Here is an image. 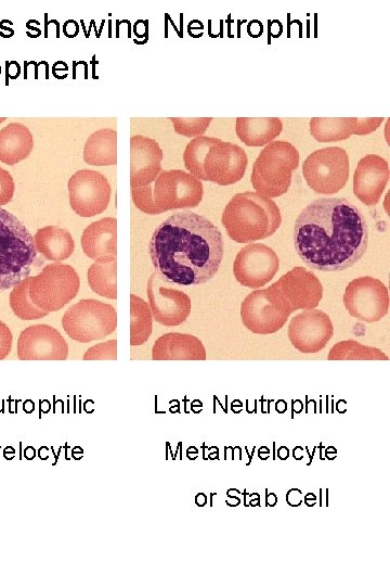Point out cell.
<instances>
[{"instance_id": "f546056e", "label": "cell", "mask_w": 390, "mask_h": 586, "mask_svg": "<svg viewBox=\"0 0 390 586\" xmlns=\"http://www.w3.org/2000/svg\"><path fill=\"white\" fill-rule=\"evenodd\" d=\"M328 360H388V356L376 347L363 345L354 340L336 343L329 351Z\"/></svg>"}, {"instance_id": "e575fe53", "label": "cell", "mask_w": 390, "mask_h": 586, "mask_svg": "<svg viewBox=\"0 0 390 586\" xmlns=\"http://www.w3.org/2000/svg\"><path fill=\"white\" fill-rule=\"evenodd\" d=\"M84 360H116L117 341L109 340L90 347L83 355Z\"/></svg>"}, {"instance_id": "8fae6325", "label": "cell", "mask_w": 390, "mask_h": 586, "mask_svg": "<svg viewBox=\"0 0 390 586\" xmlns=\"http://www.w3.org/2000/svg\"><path fill=\"white\" fill-rule=\"evenodd\" d=\"M343 305L353 318L367 323L377 322L389 309L388 289L379 279L359 277L347 285Z\"/></svg>"}, {"instance_id": "ba28073f", "label": "cell", "mask_w": 390, "mask_h": 586, "mask_svg": "<svg viewBox=\"0 0 390 586\" xmlns=\"http://www.w3.org/2000/svg\"><path fill=\"white\" fill-rule=\"evenodd\" d=\"M62 326L74 341L101 340L115 331L117 313L110 304L92 298L80 300L65 311Z\"/></svg>"}, {"instance_id": "7402d4cb", "label": "cell", "mask_w": 390, "mask_h": 586, "mask_svg": "<svg viewBox=\"0 0 390 586\" xmlns=\"http://www.w3.org/2000/svg\"><path fill=\"white\" fill-rule=\"evenodd\" d=\"M153 360H205L206 349L196 336L170 332L159 336L152 348Z\"/></svg>"}, {"instance_id": "1f68e13d", "label": "cell", "mask_w": 390, "mask_h": 586, "mask_svg": "<svg viewBox=\"0 0 390 586\" xmlns=\"http://www.w3.org/2000/svg\"><path fill=\"white\" fill-rule=\"evenodd\" d=\"M31 278L22 280L10 293V306L14 315L23 320L40 319L49 314L37 307L29 296Z\"/></svg>"}, {"instance_id": "d4e9b609", "label": "cell", "mask_w": 390, "mask_h": 586, "mask_svg": "<svg viewBox=\"0 0 390 586\" xmlns=\"http://www.w3.org/2000/svg\"><path fill=\"white\" fill-rule=\"evenodd\" d=\"M34 241L37 253L52 262L67 259L75 250L70 233L58 226H46L38 229Z\"/></svg>"}, {"instance_id": "b9f144b4", "label": "cell", "mask_w": 390, "mask_h": 586, "mask_svg": "<svg viewBox=\"0 0 390 586\" xmlns=\"http://www.w3.org/2000/svg\"><path fill=\"white\" fill-rule=\"evenodd\" d=\"M289 456V450L286 446H281L278 449H277V457L281 459V460H286Z\"/></svg>"}, {"instance_id": "52a82bcc", "label": "cell", "mask_w": 390, "mask_h": 586, "mask_svg": "<svg viewBox=\"0 0 390 586\" xmlns=\"http://www.w3.org/2000/svg\"><path fill=\"white\" fill-rule=\"evenodd\" d=\"M80 278L69 265L55 262L47 265L29 284V296L40 309L51 313L67 305L78 293Z\"/></svg>"}, {"instance_id": "ab89813d", "label": "cell", "mask_w": 390, "mask_h": 586, "mask_svg": "<svg viewBox=\"0 0 390 586\" xmlns=\"http://www.w3.org/2000/svg\"><path fill=\"white\" fill-rule=\"evenodd\" d=\"M69 28L63 26V31L67 37H75L78 34V24L75 21L65 22Z\"/></svg>"}, {"instance_id": "603a6c76", "label": "cell", "mask_w": 390, "mask_h": 586, "mask_svg": "<svg viewBox=\"0 0 390 586\" xmlns=\"http://www.w3.org/2000/svg\"><path fill=\"white\" fill-rule=\"evenodd\" d=\"M32 148V135L25 125L11 123L0 130V162L15 165L28 157Z\"/></svg>"}, {"instance_id": "f1b7e54d", "label": "cell", "mask_w": 390, "mask_h": 586, "mask_svg": "<svg viewBox=\"0 0 390 586\" xmlns=\"http://www.w3.org/2000/svg\"><path fill=\"white\" fill-rule=\"evenodd\" d=\"M88 283L100 296L117 298V260L95 262L88 269Z\"/></svg>"}, {"instance_id": "4fadbf2b", "label": "cell", "mask_w": 390, "mask_h": 586, "mask_svg": "<svg viewBox=\"0 0 390 586\" xmlns=\"http://www.w3.org/2000/svg\"><path fill=\"white\" fill-rule=\"evenodd\" d=\"M280 268V258L269 245L249 243L242 247L233 262L236 281L250 289L268 284Z\"/></svg>"}, {"instance_id": "8d00e7d4", "label": "cell", "mask_w": 390, "mask_h": 586, "mask_svg": "<svg viewBox=\"0 0 390 586\" xmlns=\"http://www.w3.org/2000/svg\"><path fill=\"white\" fill-rule=\"evenodd\" d=\"M384 117L356 118L353 133L364 136L375 131L382 123Z\"/></svg>"}, {"instance_id": "9a60e30c", "label": "cell", "mask_w": 390, "mask_h": 586, "mask_svg": "<svg viewBox=\"0 0 390 586\" xmlns=\"http://www.w3.org/2000/svg\"><path fill=\"white\" fill-rule=\"evenodd\" d=\"M329 316L321 309H306L291 318L288 337L291 345L303 354H315L326 347L333 337Z\"/></svg>"}, {"instance_id": "30bf717a", "label": "cell", "mask_w": 390, "mask_h": 586, "mask_svg": "<svg viewBox=\"0 0 390 586\" xmlns=\"http://www.w3.org/2000/svg\"><path fill=\"white\" fill-rule=\"evenodd\" d=\"M153 201L159 213L197 206L204 195L199 179L181 169L161 170L152 187Z\"/></svg>"}, {"instance_id": "3957f363", "label": "cell", "mask_w": 390, "mask_h": 586, "mask_svg": "<svg viewBox=\"0 0 390 586\" xmlns=\"http://www.w3.org/2000/svg\"><path fill=\"white\" fill-rule=\"evenodd\" d=\"M221 222L237 243H251L275 233L282 222L277 204L257 192L236 193L225 205Z\"/></svg>"}, {"instance_id": "d6986e66", "label": "cell", "mask_w": 390, "mask_h": 586, "mask_svg": "<svg viewBox=\"0 0 390 586\" xmlns=\"http://www.w3.org/2000/svg\"><path fill=\"white\" fill-rule=\"evenodd\" d=\"M164 153L152 138L136 135L130 138V187L154 183L160 174Z\"/></svg>"}, {"instance_id": "4316f807", "label": "cell", "mask_w": 390, "mask_h": 586, "mask_svg": "<svg viewBox=\"0 0 390 586\" xmlns=\"http://www.w3.org/2000/svg\"><path fill=\"white\" fill-rule=\"evenodd\" d=\"M356 117H312L310 133L318 142H335L350 138Z\"/></svg>"}, {"instance_id": "8992f818", "label": "cell", "mask_w": 390, "mask_h": 586, "mask_svg": "<svg viewBox=\"0 0 390 586\" xmlns=\"http://www.w3.org/2000/svg\"><path fill=\"white\" fill-rule=\"evenodd\" d=\"M272 303L285 315L314 309L323 296L320 279L306 267L297 266L266 288Z\"/></svg>"}, {"instance_id": "83f0119b", "label": "cell", "mask_w": 390, "mask_h": 586, "mask_svg": "<svg viewBox=\"0 0 390 586\" xmlns=\"http://www.w3.org/2000/svg\"><path fill=\"white\" fill-rule=\"evenodd\" d=\"M153 316L150 305L143 298L130 294V345L139 346L151 336Z\"/></svg>"}, {"instance_id": "5b68a950", "label": "cell", "mask_w": 390, "mask_h": 586, "mask_svg": "<svg viewBox=\"0 0 390 586\" xmlns=\"http://www.w3.org/2000/svg\"><path fill=\"white\" fill-rule=\"evenodd\" d=\"M299 166V152L288 141L273 140L257 156L250 175L256 192L264 198H277L291 184L292 170Z\"/></svg>"}, {"instance_id": "ffe728a7", "label": "cell", "mask_w": 390, "mask_h": 586, "mask_svg": "<svg viewBox=\"0 0 390 586\" xmlns=\"http://www.w3.org/2000/svg\"><path fill=\"white\" fill-rule=\"evenodd\" d=\"M387 161L377 154H367L356 165L353 193L366 206L376 205L389 181Z\"/></svg>"}, {"instance_id": "d590c367", "label": "cell", "mask_w": 390, "mask_h": 586, "mask_svg": "<svg viewBox=\"0 0 390 586\" xmlns=\"http://www.w3.org/2000/svg\"><path fill=\"white\" fill-rule=\"evenodd\" d=\"M15 184L8 170L0 167V206L8 204L14 194Z\"/></svg>"}, {"instance_id": "2e32d148", "label": "cell", "mask_w": 390, "mask_h": 586, "mask_svg": "<svg viewBox=\"0 0 390 586\" xmlns=\"http://www.w3.org/2000/svg\"><path fill=\"white\" fill-rule=\"evenodd\" d=\"M247 164V154L243 148L232 142L221 141L208 150L203 170L207 181L229 186L244 177Z\"/></svg>"}, {"instance_id": "7bdbcfd3", "label": "cell", "mask_w": 390, "mask_h": 586, "mask_svg": "<svg viewBox=\"0 0 390 586\" xmlns=\"http://www.w3.org/2000/svg\"><path fill=\"white\" fill-rule=\"evenodd\" d=\"M5 118H0V123H2Z\"/></svg>"}, {"instance_id": "e0dca14e", "label": "cell", "mask_w": 390, "mask_h": 586, "mask_svg": "<svg viewBox=\"0 0 390 586\" xmlns=\"http://www.w3.org/2000/svg\"><path fill=\"white\" fill-rule=\"evenodd\" d=\"M67 356V342L51 326H30L18 336L17 357L21 360H65Z\"/></svg>"}, {"instance_id": "ac0fdd59", "label": "cell", "mask_w": 390, "mask_h": 586, "mask_svg": "<svg viewBox=\"0 0 390 586\" xmlns=\"http://www.w3.org/2000/svg\"><path fill=\"white\" fill-rule=\"evenodd\" d=\"M288 317L272 303L266 289L255 290L240 304L242 322L252 333H275L284 327Z\"/></svg>"}, {"instance_id": "836d02e7", "label": "cell", "mask_w": 390, "mask_h": 586, "mask_svg": "<svg viewBox=\"0 0 390 586\" xmlns=\"http://www.w3.org/2000/svg\"><path fill=\"white\" fill-rule=\"evenodd\" d=\"M132 201L136 208L148 215L160 214L153 201L152 184L131 188Z\"/></svg>"}, {"instance_id": "7c38bea8", "label": "cell", "mask_w": 390, "mask_h": 586, "mask_svg": "<svg viewBox=\"0 0 390 586\" xmlns=\"http://www.w3.org/2000/svg\"><path fill=\"white\" fill-rule=\"evenodd\" d=\"M69 204L81 217H93L108 206L112 189L106 177L92 169H81L68 180Z\"/></svg>"}, {"instance_id": "cb8c5ba5", "label": "cell", "mask_w": 390, "mask_h": 586, "mask_svg": "<svg viewBox=\"0 0 390 586\" xmlns=\"http://www.w3.org/2000/svg\"><path fill=\"white\" fill-rule=\"evenodd\" d=\"M278 117H237L235 131L239 140L248 146L266 145L282 131Z\"/></svg>"}, {"instance_id": "4dcf8cb0", "label": "cell", "mask_w": 390, "mask_h": 586, "mask_svg": "<svg viewBox=\"0 0 390 586\" xmlns=\"http://www.w3.org/2000/svg\"><path fill=\"white\" fill-rule=\"evenodd\" d=\"M222 140L213 138V137H207V136H198L192 139L187 144L183 153V161L185 168L190 171L191 175H193L195 178L202 180H206L204 170H203V163L205 160L206 154L208 153V150L221 142Z\"/></svg>"}, {"instance_id": "f35d334b", "label": "cell", "mask_w": 390, "mask_h": 586, "mask_svg": "<svg viewBox=\"0 0 390 586\" xmlns=\"http://www.w3.org/2000/svg\"><path fill=\"white\" fill-rule=\"evenodd\" d=\"M302 492L299 488H290L286 493V501L291 507H298L302 504Z\"/></svg>"}, {"instance_id": "74e56055", "label": "cell", "mask_w": 390, "mask_h": 586, "mask_svg": "<svg viewBox=\"0 0 390 586\" xmlns=\"http://www.w3.org/2000/svg\"><path fill=\"white\" fill-rule=\"evenodd\" d=\"M13 336L9 327L0 321V360L8 357L12 348Z\"/></svg>"}, {"instance_id": "484cf974", "label": "cell", "mask_w": 390, "mask_h": 586, "mask_svg": "<svg viewBox=\"0 0 390 586\" xmlns=\"http://www.w3.org/2000/svg\"><path fill=\"white\" fill-rule=\"evenodd\" d=\"M83 161L92 166L117 164V131L103 128L94 131L83 146Z\"/></svg>"}, {"instance_id": "60d3db41", "label": "cell", "mask_w": 390, "mask_h": 586, "mask_svg": "<svg viewBox=\"0 0 390 586\" xmlns=\"http://www.w3.org/2000/svg\"><path fill=\"white\" fill-rule=\"evenodd\" d=\"M266 492V495H265V506H270V507H274L277 502V497L274 493H268V489H265Z\"/></svg>"}, {"instance_id": "d6a6232c", "label": "cell", "mask_w": 390, "mask_h": 586, "mask_svg": "<svg viewBox=\"0 0 390 586\" xmlns=\"http://www.w3.org/2000/svg\"><path fill=\"white\" fill-rule=\"evenodd\" d=\"M174 131L185 137H198L202 136L209 127L212 117H170Z\"/></svg>"}, {"instance_id": "44dd1931", "label": "cell", "mask_w": 390, "mask_h": 586, "mask_svg": "<svg viewBox=\"0 0 390 586\" xmlns=\"http://www.w3.org/2000/svg\"><path fill=\"white\" fill-rule=\"evenodd\" d=\"M83 253L95 262L107 263L117 257V219L104 217L90 224L82 232Z\"/></svg>"}, {"instance_id": "7a4b0ae2", "label": "cell", "mask_w": 390, "mask_h": 586, "mask_svg": "<svg viewBox=\"0 0 390 586\" xmlns=\"http://www.w3.org/2000/svg\"><path fill=\"white\" fill-rule=\"evenodd\" d=\"M148 250L155 271L167 282L197 285L219 270L224 244L219 228L209 219L182 212L157 226Z\"/></svg>"}, {"instance_id": "5bb4252c", "label": "cell", "mask_w": 390, "mask_h": 586, "mask_svg": "<svg viewBox=\"0 0 390 586\" xmlns=\"http://www.w3.org/2000/svg\"><path fill=\"white\" fill-rule=\"evenodd\" d=\"M154 271L148 280L146 293L153 319L166 327L179 326L191 313L190 296L173 286Z\"/></svg>"}, {"instance_id": "6da1fadb", "label": "cell", "mask_w": 390, "mask_h": 586, "mask_svg": "<svg viewBox=\"0 0 390 586\" xmlns=\"http://www.w3.org/2000/svg\"><path fill=\"white\" fill-rule=\"evenodd\" d=\"M294 245L303 264L318 271H341L358 263L368 245L362 212L343 198L307 205L294 227Z\"/></svg>"}, {"instance_id": "9c48e42d", "label": "cell", "mask_w": 390, "mask_h": 586, "mask_svg": "<svg viewBox=\"0 0 390 586\" xmlns=\"http://www.w3.org/2000/svg\"><path fill=\"white\" fill-rule=\"evenodd\" d=\"M302 175L314 192L335 194L349 179V155L339 146L315 150L303 161Z\"/></svg>"}, {"instance_id": "277c9868", "label": "cell", "mask_w": 390, "mask_h": 586, "mask_svg": "<svg viewBox=\"0 0 390 586\" xmlns=\"http://www.w3.org/2000/svg\"><path fill=\"white\" fill-rule=\"evenodd\" d=\"M37 257L34 237L22 221L0 207V291L29 277Z\"/></svg>"}]
</instances>
